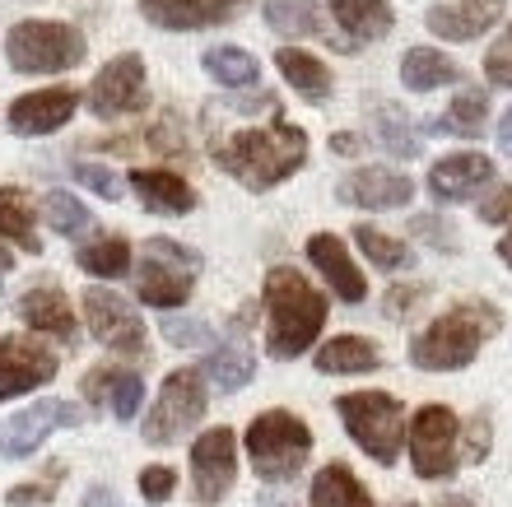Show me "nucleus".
Returning a JSON list of instances; mask_svg holds the SVG:
<instances>
[{
	"label": "nucleus",
	"instance_id": "nucleus-1",
	"mask_svg": "<svg viewBox=\"0 0 512 507\" xmlns=\"http://www.w3.org/2000/svg\"><path fill=\"white\" fill-rule=\"evenodd\" d=\"M215 163L229 177H238L247 191H270L308 163V135L294 121L275 117L266 126H247V131H233L229 140H219Z\"/></svg>",
	"mask_w": 512,
	"mask_h": 507
},
{
	"label": "nucleus",
	"instance_id": "nucleus-2",
	"mask_svg": "<svg viewBox=\"0 0 512 507\" xmlns=\"http://www.w3.org/2000/svg\"><path fill=\"white\" fill-rule=\"evenodd\" d=\"M261 303H266V345L275 359L303 354L326 326V298L289 266H275L266 275Z\"/></svg>",
	"mask_w": 512,
	"mask_h": 507
},
{
	"label": "nucleus",
	"instance_id": "nucleus-3",
	"mask_svg": "<svg viewBox=\"0 0 512 507\" xmlns=\"http://www.w3.org/2000/svg\"><path fill=\"white\" fill-rule=\"evenodd\" d=\"M494 331H499V312H494V307L461 303V307H452V312H443L424 335H415L410 359H415L419 368H429V373H452V368H466Z\"/></svg>",
	"mask_w": 512,
	"mask_h": 507
},
{
	"label": "nucleus",
	"instance_id": "nucleus-4",
	"mask_svg": "<svg viewBox=\"0 0 512 507\" xmlns=\"http://www.w3.org/2000/svg\"><path fill=\"white\" fill-rule=\"evenodd\" d=\"M89 56L84 33L56 19H24L5 33V61L19 75H66Z\"/></svg>",
	"mask_w": 512,
	"mask_h": 507
},
{
	"label": "nucleus",
	"instance_id": "nucleus-5",
	"mask_svg": "<svg viewBox=\"0 0 512 507\" xmlns=\"http://www.w3.org/2000/svg\"><path fill=\"white\" fill-rule=\"evenodd\" d=\"M247 452H252V466L261 480H294L312 452V433L298 414L266 410L247 428Z\"/></svg>",
	"mask_w": 512,
	"mask_h": 507
},
{
	"label": "nucleus",
	"instance_id": "nucleus-6",
	"mask_svg": "<svg viewBox=\"0 0 512 507\" xmlns=\"http://www.w3.org/2000/svg\"><path fill=\"white\" fill-rule=\"evenodd\" d=\"M340 419L350 428V438L364 447L378 466H391L401 456V442H405V410L396 396L387 391H350L340 396Z\"/></svg>",
	"mask_w": 512,
	"mask_h": 507
},
{
	"label": "nucleus",
	"instance_id": "nucleus-7",
	"mask_svg": "<svg viewBox=\"0 0 512 507\" xmlns=\"http://www.w3.org/2000/svg\"><path fill=\"white\" fill-rule=\"evenodd\" d=\"M196 275H201V256L191 247H182L173 238H149L140 270H135V284H140V298L149 307H182L196 289Z\"/></svg>",
	"mask_w": 512,
	"mask_h": 507
},
{
	"label": "nucleus",
	"instance_id": "nucleus-8",
	"mask_svg": "<svg viewBox=\"0 0 512 507\" xmlns=\"http://www.w3.org/2000/svg\"><path fill=\"white\" fill-rule=\"evenodd\" d=\"M145 103H149L145 56H135V52L112 56L108 66L94 75V84H89V112L103 121L135 117V112H145Z\"/></svg>",
	"mask_w": 512,
	"mask_h": 507
},
{
	"label": "nucleus",
	"instance_id": "nucleus-9",
	"mask_svg": "<svg viewBox=\"0 0 512 507\" xmlns=\"http://www.w3.org/2000/svg\"><path fill=\"white\" fill-rule=\"evenodd\" d=\"M201 414H205V382H201L196 368H182V373H173L168 382H163L154 410L145 414V442L163 447V442L182 438Z\"/></svg>",
	"mask_w": 512,
	"mask_h": 507
},
{
	"label": "nucleus",
	"instance_id": "nucleus-10",
	"mask_svg": "<svg viewBox=\"0 0 512 507\" xmlns=\"http://www.w3.org/2000/svg\"><path fill=\"white\" fill-rule=\"evenodd\" d=\"M410 461L424 480H447L457 470V414L447 405H424L410 424Z\"/></svg>",
	"mask_w": 512,
	"mask_h": 507
},
{
	"label": "nucleus",
	"instance_id": "nucleus-11",
	"mask_svg": "<svg viewBox=\"0 0 512 507\" xmlns=\"http://www.w3.org/2000/svg\"><path fill=\"white\" fill-rule=\"evenodd\" d=\"M84 321L94 331L98 345L117 349V354H145V321L135 317V307L117 298L112 289H89L84 294Z\"/></svg>",
	"mask_w": 512,
	"mask_h": 507
},
{
	"label": "nucleus",
	"instance_id": "nucleus-12",
	"mask_svg": "<svg viewBox=\"0 0 512 507\" xmlns=\"http://www.w3.org/2000/svg\"><path fill=\"white\" fill-rule=\"evenodd\" d=\"M233 475H238V447H233L229 428H210L205 438H196L191 447V489L205 507H215L219 498L233 489Z\"/></svg>",
	"mask_w": 512,
	"mask_h": 507
},
{
	"label": "nucleus",
	"instance_id": "nucleus-13",
	"mask_svg": "<svg viewBox=\"0 0 512 507\" xmlns=\"http://www.w3.org/2000/svg\"><path fill=\"white\" fill-rule=\"evenodd\" d=\"M80 424V410L70 401H33L28 410L0 419V456H33L52 428H70Z\"/></svg>",
	"mask_w": 512,
	"mask_h": 507
},
{
	"label": "nucleus",
	"instance_id": "nucleus-14",
	"mask_svg": "<svg viewBox=\"0 0 512 507\" xmlns=\"http://www.w3.org/2000/svg\"><path fill=\"white\" fill-rule=\"evenodd\" d=\"M56 377V359L52 349H42L28 335H5L0 340V401L24 396L33 387H47Z\"/></svg>",
	"mask_w": 512,
	"mask_h": 507
},
{
	"label": "nucleus",
	"instance_id": "nucleus-15",
	"mask_svg": "<svg viewBox=\"0 0 512 507\" xmlns=\"http://www.w3.org/2000/svg\"><path fill=\"white\" fill-rule=\"evenodd\" d=\"M75 107H80V94L70 84H52V89H33V94L14 98L5 121L14 135H52L75 117Z\"/></svg>",
	"mask_w": 512,
	"mask_h": 507
},
{
	"label": "nucleus",
	"instance_id": "nucleus-16",
	"mask_svg": "<svg viewBox=\"0 0 512 507\" xmlns=\"http://www.w3.org/2000/svg\"><path fill=\"white\" fill-rule=\"evenodd\" d=\"M154 28L168 33H196V28L229 24L233 14L243 10V0H135Z\"/></svg>",
	"mask_w": 512,
	"mask_h": 507
},
{
	"label": "nucleus",
	"instance_id": "nucleus-17",
	"mask_svg": "<svg viewBox=\"0 0 512 507\" xmlns=\"http://www.w3.org/2000/svg\"><path fill=\"white\" fill-rule=\"evenodd\" d=\"M499 14H503V0H438L424 14V24L443 42H471L499 24Z\"/></svg>",
	"mask_w": 512,
	"mask_h": 507
},
{
	"label": "nucleus",
	"instance_id": "nucleus-18",
	"mask_svg": "<svg viewBox=\"0 0 512 507\" xmlns=\"http://www.w3.org/2000/svg\"><path fill=\"white\" fill-rule=\"evenodd\" d=\"M415 196V182L396 168H359L340 182V201L359 205V210H401Z\"/></svg>",
	"mask_w": 512,
	"mask_h": 507
},
{
	"label": "nucleus",
	"instance_id": "nucleus-19",
	"mask_svg": "<svg viewBox=\"0 0 512 507\" xmlns=\"http://www.w3.org/2000/svg\"><path fill=\"white\" fill-rule=\"evenodd\" d=\"M494 182V163L485 159V154H447V159L433 163L429 173V191L438 196V201H471L480 187H489Z\"/></svg>",
	"mask_w": 512,
	"mask_h": 507
},
{
	"label": "nucleus",
	"instance_id": "nucleus-20",
	"mask_svg": "<svg viewBox=\"0 0 512 507\" xmlns=\"http://www.w3.org/2000/svg\"><path fill=\"white\" fill-rule=\"evenodd\" d=\"M308 261L322 270L326 284H331L345 303H359V298L368 294L364 275H359V266L350 261V252H345V242H340L336 233H312L308 238Z\"/></svg>",
	"mask_w": 512,
	"mask_h": 507
},
{
	"label": "nucleus",
	"instance_id": "nucleus-21",
	"mask_svg": "<svg viewBox=\"0 0 512 507\" xmlns=\"http://www.w3.org/2000/svg\"><path fill=\"white\" fill-rule=\"evenodd\" d=\"M131 191L140 196L149 214H191L196 210V191L168 168H135L131 173Z\"/></svg>",
	"mask_w": 512,
	"mask_h": 507
},
{
	"label": "nucleus",
	"instance_id": "nucleus-22",
	"mask_svg": "<svg viewBox=\"0 0 512 507\" xmlns=\"http://www.w3.org/2000/svg\"><path fill=\"white\" fill-rule=\"evenodd\" d=\"M19 317L33 326V331H47L56 335V340H66V345H75V312H70L66 294L56 289V284H38V289H28L24 298H19Z\"/></svg>",
	"mask_w": 512,
	"mask_h": 507
},
{
	"label": "nucleus",
	"instance_id": "nucleus-23",
	"mask_svg": "<svg viewBox=\"0 0 512 507\" xmlns=\"http://www.w3.org/2000/svg\"><path fill=\"white\" fill-rule=\"evenodd\" d=\"M336 24L345 28L350 52H359V42H378L391 33V5L387 0H326Z\"/></svg>",
	"mask_w": 512,
	"mask_h": 507
},
{
	"label": "nucleus",
	"instance_id": "nucleus-24",
	"mask_svg": "<svg viewBox=\"0 0 512 507\" xmlns=\"http://www.w3.org/2000/svg\"><path fill=\"white\" fill-rule=\"evenodd\" d=\"M275 66H280L284 84H294L298 98H308V103H326L331 98V70H326V61H317L312 52H303V47H280L275 52Z\"/></svg>",
	"mask_w": 512,
	"mask_h": 507
},
{
	"label": "nucleus",
	"instance_id": "nucleus-25",
	"mask_svg": "<svg viewBox=\"0 0 512 507\" xmlns=\"http://www.w3.org/2000/svg\"><path fill=\"white\" fill-rule=\"evenodd\" d=\"M461 70L452 56H443L438 47H410L401 61V84L415 89V94H429V89H443V84H457Z\"/></svg>",
	"mask_w": 512,
	"mask_h": 507
},
{
	"label": "nucleus",
	"instance_id": "nucleus-26",
	"mask_svg": "<svg viewBox=\"0 0 512 507\" xmlns=\"http://www.w3.org/2000/svg\"><path fill=\"white\" fill-rule=\"evenodd\" d=\"M201 66L224 89H256L261 84V66H256V56L243 52V47H205Z\"/></svg>",
	"mask_w": 512,
	"mask_h": 507
},
{
	"label": "nucleus",
	"instance_id": "nucleus-27",
	"mask_svg": "<svg viewBox=\"0 0 512 507\" xmlns=\"http://www.w3.org/2000/svg\"><path fill=\"white\" fill-rule=\"evenodd\" d=\"M322 373H373L378 368V345L364 335H336L331 345H322L317 354Z\"/></svg>",
	"mask_w": 512,
	"mask_h": 507
},
{
	"label": "nucleus",
	"instance_id": "nucleus-28",
	"mask_svg": "<svg viewBox=\"0 0 512 507\" xmlns=\"http://www.w3.org/2000/svg\"><path fill=\"white\" fill-rule=\"evenodd\" d=\"M261 14H266V24L280 38H312V33H322L317 0H261Z\"/></svg>",
	"mask_w": 512,
	"mask_h": 507
},
{
	"label": "nucleus",
	"instance_id": "nucleus-29",
	"mask_svg": "<svg viewBox=\"0 0 512 507\" xmlns=\"http://www.w3.org/2000/svg\"><path fill=\"white\" fill-rule=\"evenodd\" d=\"M312 507H373L368 489L354 480L350 466H326L312 480Z\"/></svg>",
	"mask_w": 512,
	"mask_h": 507
},
{
	"label": "nucleus",
	"instance_id": "nucleus-30",
	"mask_svg": "<svg viewBox=\"0 0 512 507\" xmlns=\"http://www.w3.org/2000/svg\"><path fill=\"white\" fill-rule=\"evenodd\" d=\"M0 238H10L19 252H42L33 233V205L19 187H0Z\"/></svg>",
	"mask_w": 512,
	"mask_h": 507
},
{
	"label": "nucleus",
	"instance_id": "nucleus-31",
	"mask_svg": "<svg viewBox=\"0 0 512 507\" xmlns=\"http://www.w3.org/2000/svg\"><path fill=\"white\" fill-rule=\"evenodd\" d=\"M84 391H89V396L108 391L112 414H117V419H135V414H140V401H145V377L131 373V368H126V373H89Z\"/></svg>",
	"mask_w": 512,
	"mask_h": 507
},
{
	"label": "nucleus",
	"instance_id": "nucleus-32",
	"mask_svg": "<svg viewBox=\"0 0 512 507\" xmlns=\"http://www.w3.org/2000/svg\"><path fill=\"white\" fill-rule=\"evenodd\" d=\"M80 270H89L94 280H122L126 270H131V242L126 238H98V242H89V247H80Z\"/></svg>",
	"mask_w": 512,
	"mask_h": 507
},
{
	"label": "nucleus",
	"instance_id": "nucleus-33",
	"mask_svg": "<svg viewBox=\"0 0 512 507\" xmlns=\"http://www.w3.org/2000/svg\"><path fill=\"white\" fill-rule=\"evenodd\" d=\"M485 117H489V94L485 89H475V84H466L457 98H452V107H447V117L433 126V131H452V135H480L485 131Z\"/></svg>",
	"mask_w": 512,
	"mask_h": 507
},
{
	"label": "nucleus",
	"instance_id": "nucleus-34",
	"mask_svg": "<svg viewBox=\"0 0 512 507\" xmlns=\"http://www.w3.org/2000/svg\"><path fill=\"white\" fill-rule=\"evenodd\" d=\"M373 131H378V140L396 154V159H415L419 154V135H415V126H410V117H405L401 107H391V103L373 107Z\"/></svg>",
	"mask_w": 512,
	"mask_h": 507
},
{
	"label": "nucleus",
	"instance_id": "nucleus-35",
	"mask_svg": "<svg viewBox=\"0 0 512 507\" xmlns=\"http://www.w3.org/2000/svg\"><path fill=\"white\" fill-rule=\"evenodd\" d=\"M252 368H256V359L243 345H219V349H210V359H205V373H210V382H215L219 391L247 387Z\"/></svg>",
	"mask_w": 512,
	"mask_h": 507
},
{
	"label": "nucleus",
	"instance_id": "nucleus-36",
	"mask_svg": "<svg viewBox=\"0 0 512 507\" xmlns=\"http://www.w3.org/2000/svg\"><path fill=\"white\" fill-rule=\"evenodd\" d=\"M354 242L364 247V256L378 270H405L410 261H415V252H410L401 238H391V233H382V228H373V224H359V228H354Z\"/></svg>",
	"mask_w": 512,
	"mask_h": 507
},
{
	"label": "nucleus",
	"instance_id": "nucleus-37",
	"mask_svg": "<svg viewBox=\"0 0 512 507\" xmlns=\"http://www.w3.org/2000/svg\"><path fill=\"white\" fill-rule=\"evenodd\" d=\"M42 214H47V224H52L61 238H80V233H89V224H94V214L84 210L70 191H47Z\"/></svg>",
	"mask_w": 512,
	"mask_h": 507
},
{
	"label": "nucleus",
	"instance_id": "nucleus-38",
	"mask_svg": "<svg viewBox=\"0 0 512 507\" xmlns=\"http://www.w3.org/2000/svg\"><path fill=\"white\" fill-rule=\"evenodd\" d=\"M75 182L89 187L94 196H103V201H122V177L103 168V163H75Z\"/></svg>",
	"mask_w": 512,
	"mask_h": 507
},
{
	"label": "nucleus",
	"instance_id": "nucleus-39",
	"mask_svg": "<svg viewBox=\"0 0 512 507\" xmlns=\"http://www.w3.org/2000/svg\"><path fill=\"white\" fill-rule=\"evenodd\" d=\"M485 75H489V84L512 89V24L503 28V38L485 52Z\"/></svg>",
	"mask_w": 512,
	"mask_h": 507
},
{
	"label": "nucleus",
	"instance_id": "nucleus-40",
	"mask_svg": "<svg viewBox=\"0 0 512 507\" xmlns=\"http://www.w3.org/2000/svg\"><path fill=\"white\" fill-rule=\"evenodd\" d=\"M56 484H61V461H56V466H47V480H38V484H19V489H10V503H14V507L52 503V498H56Z\"/></svg>",
	"mask_w": 512,
	"mask_h": 507
},
{
	"label": "nucleus",
	"instance_id": "nucleus-41",
	"mask_svg": "<svg viewBox=\"0 0 512 507\" xmlns=\"http://www.w3.org/2000/svg\"><path fill=\"white\" fill-rule=\"evenodd\" d=\"M173 470L168 466H149L140 470V494L149 498V503H168V494H173Z\"/></svg>",
	"mask_w": 512,
	"mask_h": 507
},
{
	"label": "nucleus",
	"instance_id": "nucleus-42",
	"mask_svg": "<svg viewBox=\"0 0 512 507\" xmlns=\"http://www.w3.org/2000/svg\"><path fill=\"white\" fill-rule=\"evenodd\" d=\"M163 340L168 345H205L210 340V326L205 321H163Z\"/></svg>",
	"mask_w": 512,
	"mask_h": 507
},
{
	"label": "nucleus",
	"instance_id": "nucleus-43",
	"mask_svg": "<svg viewBox=\"0 0 512 507\" xmlns=\"http://www.w3.org/2000/svg\"><path fill=\"white\" fill-rule=\"evenodd\" d=\"M480 219H489V224H503V219H512V187L494 191V196L480 205Z\"/></svg>",
	"mask_w": 512,
	"mask_h": 507
},
{
	"label": "nucleus",
	"instance_id": "nucleus-44",
	"mask_svg": "<svg viewBox=\"0 0 512 507\" xmlns=\"http://www.w3.org/2000/svg\"><path fill=\"white\" fill-rule=\"evenodd\" d=\"M415 233H419V238H429V242H438V247H447V252L457 247V238H452V228L438 224V219H415Z\"/></svg>",
	"mask_w": 512,
	"mask_h": 507
},
{
	"label": "nucleus",
	"instance_id": "nucleus-45",
	"mask_svg": "<svg viewBox=\"0 0 512 507\" xmlns=\"http://www.w3.org/2000/svg\"><path fill=\"white\" fill-rule=\"evenodd\" d=\"M415 298H424V289H419V284H410V289H391L387 312H391V317H401V312H410V303H415Z\"/></svg>",
	"mask_w": 512,
	"mask_h": 507
},
{
	"label": "nucleus",
	"instance_id": "nucleus-46",
	"mask_svg": "<svg viewBox=\"0 0 512 507\" xmlns=\"http://www.w3.org/2000/svg\"><path fill=\"white\" fill-rule=\"evenodd\" d=\"M485 452H489V424H485V419H475V424H471V456L480 461Z\"/></svg>",
	"mask_w": 512,
	"mask_h": 507
},
{
	"label": "nucleus",
	"instance_id": "nucleus-47",
	"mask_svg": "<svg viewBox=\"0 0 512 507\" xmlns=\"http://www.w3.org/2000/svg\"><path fill=\"white\" fill-rule=\"evenodd\" d=\"M84 507H122V498L112 494L108 484H98V489H89V498H84Z\"/></svg>",
	"mask_w": 512,
	"mask_h": 507
},
{
	"label": "nucleus",
	"instance_id": "nucleus-48",
	"mask_svg": "<svg viewBox=\"0 0 512 507\" xmlns=\"http://www.w3.org/2000/svg\"><path fill=\"white\" fill-rule=\"evenodd\" d=\"M499 145L512 154V107H508V112H503V121H499Z\"/></svg>",
	"mask_w": 512,
	"mask_h": 507
},
{
	"label": "nucleus",
	"instance_id": "nucleus-49",
	"mask_svg": "<svg viewBox=\"0 0 512 507\" xmlns=\"http://www.w3.org/2000/svg\"><path fill=\"white\" fill-rule=\"evenodd\" d=\"M331 149H336V154H354V149H359V140H354V135H336V140H331Z\"/></svg>",
	"mask_w": 512,
	"mask_h": 507
},
{
	"label": "nucleus",
	"instance_id": "nucleus-50",
	"mask_svg": "<svg viewBox=\"0 0 512 507\" xmlns=\"http://www.w3.org/2000/svg\"><path fill=\"white\" fill-rule=\"evenodd\" d=\"M499 256H503V261H508V266H512V228H508V233H503V242H499Z\"/></svg>",
	"mask_w": 512,
	"mask_h": 507
},
{
	"label": "nucleus",
	"instance_id": "nucleus-51",
	"mask_svg": "<svg viewBox=\"0 0 512 507\" xmlns=\"http://www.w3.org/2000/svg\"><path fill=\"white\" fill-rule=\"evenodd\" d=\"M10 270H14V256L5 252V247H0V275H10Z\"/></svg>",
	"mask_w": 512,
	"mask_h": 507
},
{
	"label": "nucleus",
	"instance_id": "nucleus-52",
	"mask_svg": "<svg viewBox=\"0 0 512 507\" xmlns=\"http://www.w3.org/2000/svg\"><path fill=\"white\" fill-rule=\"evenodd\" d=\"M438 507H475V503H466V498H443Z\"/></svg>",
	"mask_w": 512,
	"mask_h": 507
},
{
	"label": "nucleus",
	"instance_id": "nucleus-53",
	"mask_svg": "<svg viewBox=\"0 0 512 507\" xmlns=\"http://www.w3.org/2000/svg\"><path fill=\"white\" fill-rule=\"evenodd\" d=\"M405 507H415V503H405Z\"/></svg>",
	"mask_w": 512,
	"mask_h": 507
}]
</instances>
